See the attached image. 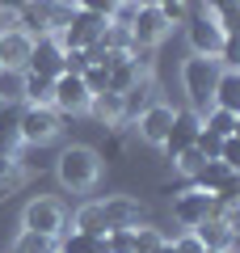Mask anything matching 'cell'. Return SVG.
<instances>
[{"instance_id": "cell-1", "label": "cell", "mask_w": 240, "mask_h": 253, "mask_svg": "<svg viewBox=\"0 0 240 253\" xmlns=\"http://www.w3.org/2000/svg\"><path fill=\"white\" fill-rule=\"evenodd\" d=\"M55 177H59L63 190H93L101 177V152H93V148L84 144H72L59 152V161H55Z\"/></svg>"}, {"instance_id": "cell-2", "label": "cell", "mask_w": 240, "mask_h": 253, "mask_svg": "<svg viewBox=\"0 0 240 253\" xmlns=\"http://www.w3.org/2000/svg\"><path fill=\"white\" fill-rule=\"evenodd\" d=\"M72 0H26L17 13H13V26L26 30L30 38H42V34H59L72 17Z\"/></svg>"}, {"instance_id": "cell-3", "label": "cell", "mask_w": 240, "mask_h": 253, "mask_svg": "<svg viewBox=\"0 0 240 253\" xmlns=\"http://www.w3.org/2000/svg\"><path fill=\"white\" fill-rule=\"evenodd\" d=\"M219 72L223 68L211 55H190V59L181 63V84H186V97H190V110H194V114L211 110V93H215Z\"/></svg>"}, {"instance_id": "cell-4", "label": "cell", "mask_w": 240, "mask_h": 253, "mask_svg": "<svg viewBox=\"0 0 240 253\" xmlns=\"http://www.w3.org/2000/svg\"><path fill=\"white\" fill-rule=\"evenodd\" d=\"M63 131V118L55 114L51 106H26L17 110V135L21 144H51V139H59Z\"/></svg>"}, {"instance_id": "cell-5", "label": "cell", "mask_w": 240, "mask_h": 253, "mask_svg": "<svg viewBox=\"0 0 240 253\" xmlns=\"http://www.w3.org/2000/svg\"><path fill=\"white\" fill-rule=\"evenodd\" d=\"M101 30H106V17H97V13H84V9H72L68 26L55 34V42L63 46V51H84V46H93L101 38Z\"/></svg>"}, {"instance_id": "cell-6", "label": "cell", "mask_w": 240, "mask_h": 253, "mask_svg": "<svg viewBox=\"0 0 240 253\" xmlns=\"http://www.w3.org/2000/svg\"><path fill=\"white\" fill-rule=\"evenodd\" d=\"M186 38H190V51L194 55H211L215 59V51L223 46V30H219V21L211 17V13H190L186 17Z\"/></svg>"}, {"instance_id": "cell-7", "label": "cell", "mask_w": 240, "mask_h": 253, "mask_svg": "<svg viewBox=\"0 0 240 253\" xmlns=\"http://www.w3.org/2000/svg\"><path fill=\"white\" fill-rule=\"evenodd\" d=\"M21 228L42 232V236H59L63 232V207L55 199H30L26 211H21Z\"/></svg>"}, {"instance_id": "cell-8", "label": "cell", "mask_w": 240, "mask_h": 253, "mask_svg": "<svg viewBox=\"0 0 240 253\" xmlns=\"http://www.w3.org/2000/svg\"><path fill=\"white\" fill-rule=\"evenodd\" d=\"M169 30H173V26L160 17L156 4H135V17H131V42H139V46H160Z\"/></svg>"}, {"instance_id": "cell-9", "label": "cell", "mask_w": 240, "mask_h": 253, "mask_svg": "<svg viewBox=\"0 0 240 253\" xmlns=\"http://www.w3.org/2000/svg\"><path fill=\"white\" fill-rule=\"evenodd\" d=\"M93 101V93L84 89V81L72 72L55 76V114H84Z\"/></svg>"}, {"instance_id": "cell-10", "label": "cell", "mask_w": 240, "mask_h": 253, "mask_svg": "<svg viewBox=\"0 0 240 253\" xmlns=\"http://www.w3.org/2000/svg\"><path fill=\"white\" fill-rule=\"evenodd\" d=\"M30 46H34V38L26 34V30H0V72H26L30 63Z\"/></svg>"}, {"instance_id": "cell-11", "label": "cell", "mask_w": 240, "mask_h": 253, "mask_svg": "<svg viewBox=\"0 0 240 253\" xmlns=\"http://www.w3.org/2000/svg\"><path fill=\"white\" fill-rule=\"evenodd\" d=\"M198 114L194 110H173V123H169V135H164V156H177V152H186V148H194V139H198Z\"/></svg>"}, {"instance_id": "cell-12", "label": "cell", "mask_w": 240, "mask_h": 253, "mask_svg": "<svg viewBox=\"0 0 240 253\" xmlns=\"http://www.w3.org/2000/svg\"><path fill=\"white\" fill-rule=\"evenodd\" d=\"M30 72H38V76H63V46L55 42V34H42V38H34V46H30V63H26Z\"/></svg>"}, {"instance_id": "cell-13", "label": "cell", "mask_w": 240, "mask_h": 253, "mask_svg": "<svg viewBox=\"0 0 240 253\" xmlns=\"http://www.w3.org/2000/svg\"><path fill=\"white\" fill-rule=\"evenodd\" d=\"M169 123H173V106L152 101L148 110H139V139L160 148V144H164V135H169Z\"/></svg>"}, {"instance_id": "cell-14", "label": "cell", "mask_w": 240, "mask_h": 253, "mask_svg": "<svg viewBox=\"0 0 240 253\" xmlns=\"http://www.w3.org/2000/svg\"><path fill=\"white\" fill-rule=\"evenodd\" d=\"M101 215H106V228H135L143 224V203L131 194H114L101 203Z\"/></svg>"}, {"instance_id": "cell-15", "label": "cell", "mask_w": 240, "mask_h": 253, "mask_svg": "<svg viewBox=\"0 0 240 253\" xmlns=\"http://www.w3.org/2000/svg\"><path fill=\"white\" fill-rule=\"evenodd\" d=\"M190 232L202 241V249H219V253H232V249H236V228H232L228 219H202V224L190 228Z\"/></svg>"}, {"instance_id": "cell-16", "label": "cell", "mask_w": 240, "mask_h": 253, "mask_svg": "<svg viewBox=\"0 0 240 253\" xmlns=\"http://www.w3.org/2000/svg\"><path fill=\"white\" fill-rule=\"evenodd\" d=\"M84 114H93L101 126H118L126 118V97H122V93H110V89L106 93H93V101H89Z\"/></svg>"}, {"instance_id": "cell-17", "label": "cell", "mask_w": 240, "mask_h": 253, "mask_svg": "<svg viewBox=\"0 0 240 253\" xmlns=\"http://www.w3.org/2000/svg\"><path fill=\"white\" fill-rule=\"evenodd\" d=\"M228 177H236V169H228L223 161H202V169L190 173L186 186H190V190H206V194H215V190H219Z\"/></svg>"}, {"instance_id": "cell-18", "label": "cell", "mask_w": 240, "mask_h": 253, "mask_svg": "<svg viewBox=\"0 0 240 253\" xmlns=\"http://www.w3.org/2000/svg\"><path fill=\"white\" fill-rule=\"evenodd\" d=\"M21 97H26V106H51L55 110V81L26 68L21 72Z\"/></svg>"}, {"instance_id": "cell-19", "label": "cell", "mask_w": 240, "mask_h": 253, "mask_svg": "<svg viewBox=\"0 0 240 253\" xmlns=\"http://www.w3.org/2000/svg\"><path fill=\"white\" fill-rule=\"evenodd\" d=\"M211 106L236 110V114H240V72H236V68H223V72H219L215 93H211Z\"/></svg>"}, {"instance_id": "cell-20", "label": "cell", "mask_w": 240, "mask_h": 253, "mask_svg": "<svg viewBox=\"0 0 240 253\" xmlns=\"http://www.w3.org/2000/svg\"><path fill=\"white\" fill-rule=\"evenodd\" d=\"M198 123H202L206 131H215L219 139L240 135V114H236V110H219V106H211V110H202V114H198Z\"/></svg>"}, {"instance_id": "cell-21", "label": "cell", "mask_w": 240, "mask_h": 253, "mask_svg": "<svg viewBox=\"0 0 240 253\" xmlns=\"http://www.w3.org/2000/svg\"><path fill=\"white\" fill-rule=\"evenodd\" d=\"M55 249H59V253H110L101 236L76 232V228H72V232H59V236H55Z\"/></svg>"}, {"instance_id": "cell-22", "label": "cell", "mask_w": 240, "mask_h": 253, "mask_svg": "<svg viewBox=\"0 0 240 253\" xmlns=\"http://www.w3.org/2000/svg\"><path fill=\"white\" fill-rule=\"evenodd\" d=\"M202 13H211L219 21L223 34H236V17H240V0H202Z\"/></svg>"}, {"instance_id": "cell-23", "label": "cell", "mask_w": 240, "mask_h": 253, "mask_svg": "<svg viewBox=\"0 0 240 253\" xmlns=\"http://www.w3.org/2000/svg\"><path fill=\"white\" fill-rule=\"evenodd\" d=\"M76 232H89V236H106V215H101V203H84L72 219Z\"/></svg>"}, {"instance_id": "cell-24", "label": "cell", "mask_w": 240, "mask_h": 253, "mask_svg": "<svg viewBox=\"0 0 240 253\" xmlns=\"http://www.w3.org/2000/svg\"><path fill=\"white\" fill-rule=\"evenodd\" d=\"M21 148V135H17V110H4L0 114V156H17Z\"/></svg>"}, {"instance_id": "cell-25", "label": "cell", "mask_w": 240, "mask_h": 253, "mask_svg": "<svg viewBox=\"0 0 240 253\" xmlns=\"http://www.w3.org/2000/svg\"><path fill=\"white\" fill-rule=\"evenodd\" d=\"M139 81H148V76L135 72L131 59H122V63H114V68H110V93H131Z\"/></svg>"}, {"instance_id": "cell-26", "label": "cell", "mask_w": 240, "mask_h": 253, "mask_svg": "<svg viewBox=\"0 0 240 253\" xmlns=\"http://www.w3.org/2000/svg\"><path fill=\"white\" fill-rule=\"evenodd\" d=\"M51 249H55V236L30 232V228H21L17 241H13V253H51Z\"/></svg>"}, {"instance_id": "cell-27", "label": "cell", "mask_w": 240, "mask_h": 253, "mask_svg": "<svg viewBox=\"0 0 240 253\" xmlns=\"http://www.w3.org/2000/svg\"><path fill=\"white\" fill-rule=\"evenodd\" d=\"M160 245H164V232L152 224H135V249L131 253H156Z\"/></svg>"}, {"instance_id": "cell-28", "label": "cell", "mask_w": 240, "mask_h": 253, "mask_svg": "<svg viewBox=\"0 0 240 253\" xmlns=\"http://www.w3.org/2000/svg\"><path fill=\"white\" fill-rule=\"evenodd\" d=\"M106 249L110 253H131L135 249V228H106Z\"/></svg>"}, {"instance_id": "cell-29", "label": "cell", "mask_w": 240, "mask_h": 253, "mask_svg": "<svg viewBox=\"0 0 240 253\" xmlns=\"http://www.w3.org/2000/svg\"><path fill=\"white\" fill-rule=\"evenodd\" d=\"M80 81H84L89 93H106L110 89V68H106V63H89V68L80 72Z\"/></svg>"}, {"instance_id": "cell-30", "label": "cell", "mask_w": 240, "mask_h": 253, "mask_svg": "<svg viewBox=\"0 0 240 253\" xmlns=\"http://www.w3.org/2000/svg\"><path fill=\"white\" fill-rule=\"evenodd\" d=\"M21 181H26V169L17 165V156H0V186L13 190V186H21Z\"/></svg>"}, {"instance_id": "cell-31", "label": "cell", "mask_w": 240, "mask_h": 253, "mask_svg": "<svg viewBox=\"0 0 240 253\" xmlns=\"http://www.w3.org/2000/svg\"><path fill=\"white\" fill-rule=\"evenodd\" d=\"M194 148L206 156V161H219V148H223V139L215 135V131H206V126H198V139H194Z\"/></svg>"}, {"instance_id": "cell-32", "label": "cell", "mask_w": 240, "mask_h": 253, "mask_svg": "<svg viewBox=\"0 0 240 253\" xmlns=\"http://www.w3.org/2000/svg\"><path fill=\"white\" fill-rule=\"evenodd\" d=\"M156 9H160V17L169 21V26H186V4H181V0H156Z\"/></svg>"}, {"instance_id": "cell-33", "label": "cell", "mask_w": 240, "mask_h": 253, "mask_svg": "<svg viewBox=\"0 0 240 253\" xmlns=\"http://www.w3.org/2000/svg\"><path fill=\"white\" fill-rule=\"evenodd\" d=\"M215 63H219V68H236V63H240V51H236V34H228V38H223V46L215 51Z\"/></svg>"}, {"instance_id": "cell-34", "label": "cell", "mask_w": 240, "mask_h": 253, "mask_svg": "<svg viewBox=\"0 0 240 253\" xmlns=\"http://www.w3.org/2000/svg\"><path fill=\"white\" fill-rule=\"evenodd\" d=\"M219 161L228 165V169H240V135H228L219 148Z\"/></svg>"}, {"instance_id": "cell-35", "label": "cell", "mask_w": 240, "mask_h": 253, "mask_svg": "<svg viewBox=\"0 0 240 253\" xmlns=\"http://www.w3.org/2000/svg\"><path fill=\"white\" fill-rule=\"evenodd\" d=\"M72 4H76V9H84V13H97V17L110 21V13H114L118 0H72Z\"/></svg>"}, {"instance_id": "cell-36", "label": "cell", "mask_w": 240, "mask_h": 253, "mask_svg": "<svg viewBox=\"0 0 240 253\" xmlns=\"http://www.w3.org/2000/svg\"><path fill=\"white\" fill-rule=\"evenodd\" d=\"M84 68H89V55H84V51H63V72L80 76Z\"/></svg>"}, {"instance_id": "cell-37", "label": "cell", "mask_w": 240, "mask_h": 253, "mask_svg": "<svg viewBox=\"0 0 240 253\" xmlns=\"http://www.w3.org/2000/svg\"><path fill=\"white\" fill-rule=\"evenodd\" d=\"M173 249H177V253H202V241H198V236L186 228V232H181L177 241H173Z\"/></svg>"}, {"instance_id": "cell-38", "label": "cell", "mask_w": 240, "mask_h": 253, "mask_svg": "<svg viewBox=\"0 0 240 253\" xmlns=\"http://www.w3.org/2000/svg\"><path fill=\"white\" fill-rule=\"evenodd\" d=\"M131 17H135V4H114V13H110V26L131 30Z\"/></svg>"}, {"instance_id": "cell-39", "label": "cell", "mask_w": 240, "mask_h": 253, "mask_svg": "<svg viewBox=\"0 0 240 253\" xmlns=\"http://www.w3.org/2000/svg\"><path fill=\"white\" fill-rule=\"evenodd\" d=\"M21 4H26V0H0V13H17Z\"/></svg>"}, {"instance_id": "cell-40", "label": "cell", "mask_w": 240, "mask_h": 253, "mask_svg": "<svg viewBox=\"0 0 240 253\" xmlns=\"http://www.w3.org/2000/svg\"><path fill=\"white\" fill-rule=\"evenodd\" d=\"M156 253H177V249H173V241H164V245H160Z\"/></svg>"}, {"instance_id": "cell-41", "label": "cell", "mask_w": 240, "mask_h": 253, "mask_svg": "<svg viewBox=\"0 0 240 253\" xmlns=\"http://www.w3.org/2000/svg\"><path fill=\"white\" fill-rule=\"evenodd\" d=\"M4 110H9V101H4V97H0V114H4Z\"/></svg>"}, {"instance_id": "cell-42", "label": "cell", "mask_w": 240, "mask_h": 253, "mask_svg": "<svg viewBox=\"0 0 240 253\" xmlns=\"http://www.w3.org/2000/svg\"><path fill=\"white\" fill-rule=\"evenodd\" d=\"M118 4H135V0H118Z\"/></svg>"}, {"instance_id": "cell-43", "label": "cell", "mask_w": 240, "mask_h": 253, "mask_svg": "<svg viewBox=\"0 0 240 253\" xmlns=\"http://www.w3.org/2000/svg\"><path fill=\"white\" fill-rule=\"evenodd\" d=\"M202 253H219V249H202Z\"/></svg>"}, {"instance_id": "cell-44", "label": "cell", "mask_w": 240, "mask_h": 253, "mask_svg": "<svg viewBox=\"0 0 240 253\" xmlns=\"http://www.w3.org/2000/svg\"><path fill=\"white\" fill-rule=\"evenodd\" d=\"M51 253H59V249H51Z\"/></svg>"}, {"instance_id": "cell-45", "label": "cell", "mask_w": 240, "mask_h": 253, "mask_svg": "<svg viewBox=\"0 0 240 253\" xmlns=\"http://www.w3.org/2000/svg\"><path fill=\"white\" fill-rule=\"evenodd\" d=\"M232 253H236V249H232Z\"/></svg>"}]
</instances>
